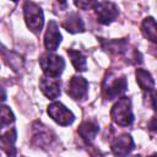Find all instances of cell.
I'll list each match as a JSON object with an SVG mask.
<instances>
[{
    "label": "cell",
    "mask_w": 157,
    "mask_h": 157,
    "mask_svg": "<svg viewBox=\"0 0 157 157\" xmlns=\"http://www.w3.org/2000/svg\"><path fill=\"white\" fill-rule=\"evenodd\" d=\"M132 148H134V141L131 136L128 134L117 136L112 142V151L114 155H118V156H125L130 153Z\"/></svg>",
    "instance_id": "10"
},
{
    "label": "cell",
    "mask_w": 157,
    "mask_h": 157,
    "mask_svg": "<svg viewBox=\"0 0 157 157\" xmlns=\"http://www.w3.org/2000/svg\"><path fill=\"white\" fill-rule=\"evenodd\" d=\"M12 1H18V0H12Z\"/></svg>",
    "instance_id": "20"
},
{
    "label": "cell",
    "mask_w": 157,
    "mask_h": 157,
    "mask_svg": "<svg viewBox=\"0 0 157 157\" xmlns=\"http://www.w3.org/2000/svg\"><path fill=\"white\" fill-rule=\"evenodd\" d=\"M23 15L28 28L34 33L40 32L44 22L43 11L40 10V7L37 4L27 0L23 5Z\"/></svg>",
    "instance_id": "3"
},
{
    "label": "cell",
    "mask_w": 157,
    "mask_h": 157,
    "mask_svg": "<svg viewBox=\"0 0 157 157\" xmlns=\"http://www.w3.org/2000/svg\"><path fill=\"white\" fill-rule=\"evenodd\" d=\"M110 117L115 124L119 126H128L132 123L134 115L131 112V103L128 97H121L113 105L110 110Z\"/></svg>",
    "instance_id": "2"
},
{
    "label": "cell",
    "mask_w": 157,
    "mask_h": 157,
    "mask_svg": "<svg viewBox=\"0 0 157 157\" xmlns=\"http://www.w3.org/2000/svg\"><path fill=\"white\" fill-rule=\"evenodd\" d=\"M141 31L147 39H150L153 43L156 42V22L153 20V17H147L144 20Z\"/></svg>",
    "instance_id": "15"
},
{
    "label": "cell",
    "mask_w": 157,
    "mask_h": 157,
    "mask_svg": "<svg viewBox=\"0 0 157 157\" xmlns=\"http://www.w3.org/2000/svg\"><path fill=\"white\" fill-rule=\"evenodd\" d=\"M136 81H137L141 90L146 91L147 93L153 92L155 81H153V78H152V76L150 75L148 71H146L144 69H137L136 70Z\"/></svg>",
    "instance_id": "13"
},
{
    "label": "cell",
    "mask_w": 157,
    "mask_h": 157,
    "mask_svg": "<svg viewBox=\"0 0 157 157\" xmlns=\"http://www.w3.org/2000/svg\"><path fill=\"white\" fill-rule=\"evenodd\" d=\"M63 27H64L67 32H70V33L82 32V31L85 29L83 21H82L81 17H80L77 13H75V12L70 13V15L66 17V20H64Z\"/></svg>",
    "instance_id": "12"
},
{
    "label": "cell",
    "mask_w": 157,
    "mask_h": 157,
    "mask_svg": "<svg viewBox=\"0 0 157 157\" xmlns=\"http://www.w3.org/2000/svg\"><path fill=\"white\" fill-rule=\"evenodd\" d=\"M15 120L13 114L9 107L0 105V128H5L10 125Z\"/></svg>",
    "instance_id": "17"
},
{
    "label": "cell",
    "mask_w": 157,
    "mask_h": 157,
    "mask_svg": "<svg viewBox=\"0 0 157 157\" xmlns=\"http://www.w3.org/2000/svg\"><path fill=\"white\" fill-rule=\"evenodd\" d=\"M15 141H16V129H13V128L5 131L0 136V144L7 155H15L16 153L15 147H13Z\"/></svg>",
    "instance_id": "14"
},
{
    "label": "cell",
    "mask_w": 157,
    "mask_h": 157,
    "mask_svg": "<svg viewBox=\"0 0 157 157\" xmlns=\"http://www.w3.org/2000/svg\"><path fill=\"white\" fill-rule=\"evenodd\" d=\"M40 91L44 93L45 97L49 99H55L60 94V82L56 80V77L44 76L39 81Z\"/></svg>",
    "instance_id": "9"
},
{
    "label": "cell",
    "mask_w": 157,
    "mask_h": 157,
    "mask_svg": "<svg viewBox=\"0 0 157 157\" xmlns=\"http://www.w3.org/2000/svg\"><path fill=\"white\" fill-rule=\"evenodd\" d=\"M118 6L110 1H101L96 5V15L98 22L102 25H109L118 17Z\"/></svg>",
    "instance_id": "6"
},
{
    "label": "cell",
    "mask_w": 157,
    "mask_h": 157,
    "mask_svg": "<svg viewBox=\"0 0 157 157\" xmlns=\"http://www.w3.org/2000/svg\"><path fill=\"white\" fill-rule=\"evenodd\" d=\"M39 64H40L43 72L50 77H58L65 67L64 59L59 55L50 54V53L43 54L39 59Z\"/></svg>",
    "instance_id": "4"
},
{
    "label": "cell",
    "mask_w": 157,
    "mask_h": 157,
    "mask_svg": "<svg viewBox=\"0 0 157 157\" xmlns=\"http://www.w3.org/2000/svg\"><path fill=\"white\" fill-rule=\"evenodd\" d=\"M76 7L81 9V10H90L92 7H96V5L98 4L97 0H74Z\"/></svg>",
    "instance_id": "18"
},
{
    "label": "cell",
    "mask_w": 157,
    "mask_h": 157,
    "mask_svg": "<svg viewBox=\"0 0 157 157\" xmlns=\"http://www.w3.org/2000/svg\"><path fill=\"white\" fill-rule=\"evenodd\" d=\"M88 82L82 76H74L71 77L69 86H67V94L72 99H82L87 94Z\"/></svg>",
    "instance_id": "7"
},
{
    "label": "cell",
    "mask_w": 157,
    "mask_h": 157,
    "mask_svg": "<svg viewBox=\"0 0 157 157\" xmlns=\"http://www.w3.org/2000/svg\"><path fill=\"white\" fill-rule=\"evenodd\" d=\"M61 42V34L55 21H49L45 34H44V45L48 50H55Z\"/></svg>",
    "instance_id": "8"
},
{
    "label": "cell",
    "mask_w": 157,
    "mask_h": 157,
    "mask_svg": "<svg viewBox=\"0 0 157 157\" xmlns=\"http://www.w3.org/2000/svg\"><path fill=\"white\" fill-rule=\"evenodd\" d=\"M48 114L52 117L53 120H55L59 125L66 126L70 125L75 117L71 113V110H69L64 104H61L60 102H54L48 107Z\"/></svg>",
    "instance_id": "5"
},
{
    "label": "cell",
    "mask_w": 157,
    "mask_h": 157,
    "mask_svg": "<svg viewBox=\"0 0 157 157\" xmlns=\"http://www.w3.org/2000/svg\"><path fill=\"white\" fill-rule=\"evenodd\" d=\"M128 88V82L125 76H117L114 74H108L102 83V92L105 99L110 101L124 93Z\"/></svg>",
    "instance_id": "1"
},
{
    "label": "cell",
    "mask_w": 157,
    "mask_h": 157,
    "mask_svg": "<svg viewBox=\"0 0 157 157\" xmlns=\"http://www.w3.org/2000/svg\"><path fill=\"white\" fill-rule=\"evenodd\" d=\"M56 2H59L60 5H64L65 6V4H66V0H55Z\"/></svg>",
    "instance_id": "19"
},
{
    "label": "cell",
    "mask_w": 157,
    "mask_h": 157,
    "mask_svg": "<svg viewBox=\"0 0 157 157\" xmlns=\"http://www.w3.org/2000/svg\"><path fill=\"white\" fill-rule=\"evenodd\" d=\"M98 124H96L94 121H91V120H87V121H83L80 126H78V134L80 136L86 141V142H91L96 135L98 134Z\"/></svg>",
    "instance_id": "11"
},
{
    "label": "cell",
    "mask_w": 157,
    "mask_h": 157,
    "mask_svg": "<svg viewBox=\"0 0 157 157\" xmlns=\"http://www.w3.org/2000/svg\"><path fill=\"white\" fill-rule=\"evenodd\" d=\"M67 54L70 55L71 63L77 71H85L86 70V56L81 52L74 50V49H67Z\"/></svg>",
    "instance_id": "16"
}]
</instances>
